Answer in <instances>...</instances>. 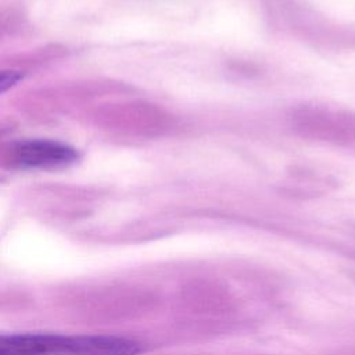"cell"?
I'll return each instance as SVG.
<instances>
[{
  "label": "cell",
  "mask_w": 355,
  "mask_h": 355,
  "mask_svg": "<svg viewBox=\"0 0 355 355\" xmlns=\"http://www.w3.org/2000/svg\"><path fill=\"white\" fill-rule=\"evenodd\" d=\"M24 78V73L19 71H0V94L17 86Z\"/></svg>",
  "instance_id": "3957f363"
},
{
  "label": "cell",
  "mask_w": 355,
  "mask_h": 355,
  "mask_svg": "<svg viewBox=\"0 0 355 355\" xmlns=\"http://www.w3.org/2000/svg\"><path fill=\"white\" fill-rule=\"evenodd\" d=\"M140 343L119 336L0 333V355H137Z\"/></svg>",
  "instance_id": "6da1fadb"
},
{
  "label": "cell",
  "mask_w": 355,
  "mask_h": 355,
  "mask_svg": "<svg viewBox=\"0 0 355 355\" xmlns=\"http://www.w3.org/2000/svg\"><path fill=\"white\" fill-rule=\"evenodd\" d=\"M80 159V151L53 139L17 140L4 150V161L22 171H60Z\"/></svg>",
  "instance_id": "7a4b0ae2"
}]
</instances>
